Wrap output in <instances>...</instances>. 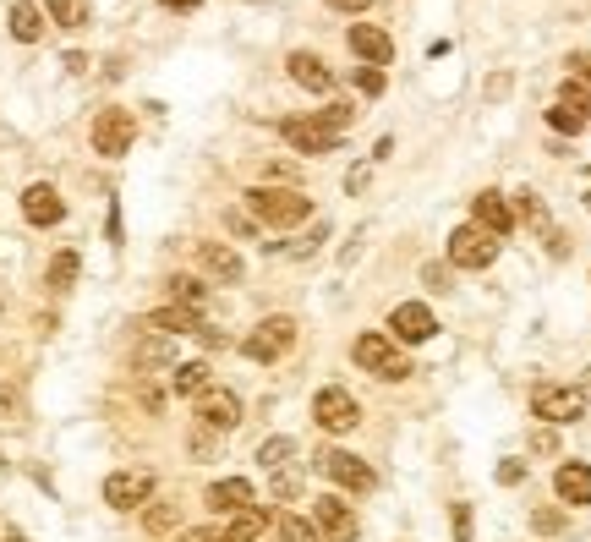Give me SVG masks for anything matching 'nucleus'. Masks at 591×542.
Masks as SVG:
<instances>
[{
    "label": "nucleus",
    "mask_w": 591,
    "mask_h": 542,
    "mask_svg": "<svg viewBox=\"0 0 591 542\" xmlns=\"http://www.w3.org/2000/svg\"><path fill=\"white\" fill-rule=\"evenodd\" d=\"M318 532L334 537V542H356V515L345 510L334 493H329V499H318Z\"/></svg>",
    "instance_id": "f3484780"
},
{
    "label": "nucleus",
    "mask_w": 591,
    "mask_h": 542,
    "mask_svg": "<svg viewBox=\"0 0 591 542\" xmlns=\"http://www.w3.org/2000/svg\"><path fill=\"white\" fill-rule=\"evenodd\" d=\"M197 258H203V269L214 274V280H225V285L241 280V258L230 247H219V241H203V247H197Z\"/></svg>",
    "instance_id": "6ab92c4d"
},
{
    "label": "nucleus",
    "mask_w": 591,
    "mask_h": 542,
    "mask_svg": "<svg viewBox=\"0 0 591 542\" xmlns=\"http://www.w3.org/2000/svg\"><path fill=\"white\" fill-rule=\"evenodd\" d=\"M318 471L334 482V488H345V493H373V466H367L362 455H351V449H323L318 455Z\"/></svg>",
    "instance_id": "7ed1b4c3"
},
{
    "label": "nucleus",
    "mask_w": 591,
    "mask_h": 542,
    "mask_svg": "<svg viewBox=\"0 0 591 542\" xmlns=\"http://www.w3.org/2000/svg\"><path fill=\"white\" fill-rule=\"evenodd\" d=\"M455 542H471V510L455 504Z\"/></svg>",
    "instance_id": "e433bc0d"
},
{
    "label": "nucleus",
    "mask_w": 591,
    "mask_h": 542,
    "mask_svg": "<svg viewBox=\"0 0 591 542\" xmlns=\"http://www.w3.org/2000/svg\"><path fill=\"white\" fill-rule=\"evenodd\" d=\"M291 340H296V324H291V318H263V324L247 334V345H241V351H247L252 362H274V356L291 351Z\"/></svg>",
    "instance_id": "1a4fd4ad"
},
{
    "label": "nucleus",
    "mask_w": 591,
    "mask_h": 542,
    "mask_svg": "<svg viewBox=\"0 0 591 542\" xmlns=\"http://www.w3.org/2000/svg\"><path fill=\"white\" fill-rule=\"evenodd\" d=\"M22 214H28V225H61L66 203H61V192H55L50 181H33V187L22 192Z\"/></svg>",
    "instance_id": "f8f14e48"
},
{
    "label": "nucleus",
    "mask_w": 591,
    "mask_h": 542,
    "mask_svg": "<svg viewBox=\"0 0 591 542\" xmlns=\"http://www.w3.org/2000/svg\"><path fill=\"white\" fill-rule=\"evenodd\" d=\"M181 542H225V532H181Z\"/></svg>",
    "instance_id": "58836bf2"
},
{
    "label": "nucleus",
    "mask_w": 591,
    "mask_h": 542,
    "mask_svg": "<svg viewBox=\"0 0 591 542\" xmlns=\"http://www.w3.org/2000/svg\"><path fill=\"white\" fill-rule=\"evenodd\" d=\"M159 6H170V11H192L197 0H159Z\"/></svg>",
    "instance_id": "a19ab883"
},
{
    "label": "nucleus",
    "mask_w": 591,
    "mask_h": 542,
    "mask_svg": "<svg viewBox=\"0 0 591 542\" xmlns=\"http://www.w3.org/2000/svg\"><path fill=\"white\" fill-rule=\"evenodd\" d=\"M531 526H537V532H564V515L559 510H537V515H531Z\"/></svg>",
    "instance_id": "c9c22d12"
},
{
    "label": "nucleus",
    "mask_w": 591,
    "mask_h": 542,
    "mask_svg": "<svg viewBox=\"0 0 591 542\" xmlns=\"http://www.w3.org/2000/svg\"><path fill=\"white\" fill-rule=\"evenodd\" d=\"M148 329H165V334H197V329H203V318H197L192 307H165V313L148 318Z\"/></svg>",
    "instance_id": "5701e85b"
},
{
    "label": "nucleus",
    "mask_w": 591,
    "mask_h": 542,
    "mask_svg": "<svg viewBox=\"0 0 591 542\" xmlns=\"http://www.w3.org/2000/svg\"><path fill=\"white\" fill-rule=\"evenodd\" d=\"M148 493H154V471H115V477H104V504L110 510H137V504H148Z\"/></svg>",
    "instance_id": "9d476101"
},
{
    "label": "nucleus",
    "mask_w": 591,
    "mask_h": 542,
    "mask_svg": "<svg viewBox=\"0 0 591 542\" xmlns=\"http://www.w3.org/2000/svg\"><path fill=\"white\" fill-rule=\"evenodd\" d=\"M351 50L362 55L367 66H389L394 61V39L384 28H367V22H356V28H351Z\"/></svg>",
    "instance_id": "2eb2a0df"
},
{
    "label": "nucleus",
    "mask_w": 591,
    "mask_h": 542,
    "mask_svg": "<svg viewBox=\"0 0 591 542\" xmlns=\"http://www.w3.org/2000/svg\"><path fill=\"white\" fill-rule=\"evenodd\" d=\"M77 269H83V258H77V252H55V263H50V285H55V291H72Z\"/></svg>",
    "instance_id": "393cba45"
},
{
    "label": "nucleus",
    "mask_w": 591,
    "mask_h": 542,
    "mask_svg": "<svg viewBox=\"0 0 591 542\" xmlns=\"http://www.w3.org/2000/svg\"><path fill=\"white\" fill-rule=\"evenodd\" d=\"M296 455V444H291V438H263V449H258V460H263V466H269V471H285V460H291Z\"/></svg>",
    "instance_id": "bb28decb"
},
{
    "label": "nucleus",
    "mask_w": 591,
    "mask_h": 542,
    "mask_svg": "<svg viewBox=\"0 0 591 542\" xmlns=\"http://www.w3.org/2000/svg\"><path fill=\"white\" fill-rule=\"evenodd\" d=\"M176 389L181 395H203L208 389V362H181L176 367Z\"/></svg>",
    "instance_id": "a878e982"
},
{
    "label": "nucleus",
    "mask_w": 591,
    "mask_h": 542,
    "mask_svg": "<svg viewBox=\"0 0 591 542\" xmlns=\"http://www.w3.org/2000/svg\"><path fill=\"white\" fill-rule=\"evenodd\" d=\"M291 77L307 88V94H329V88H334V72H329V66H323L312 50H296V55H291Z\"/></svg>",
    "instance_id": "a211bd4d"
},
{
    "label": "nucleus",
    "mask_w": 591,
    "mask_h": 542,
    "mask_svg": "<svg viewBox=\"0 0 591 542\" xmlns=\"http://www.w3.org/2000/svg\"><path fill=\"white\" fill-rule=\"evenodd\" d=\"M50 17H55V28H88V0H50Z\"/></svg>",
    "instance_id": "b1692460"
},
{
    "label": "nucleus",
    "mask_w": 591,
    "mask_h": 542,
    "mask_svg": "<svg viewBox=\"0 0 591 542\" xmlns=\"http://www.w3.org/2000/svg\"><path fill=\"white\" fill-rule=\"evenodd\" d=\"M263 526H269V515H263L258 504H247V510H236V521H230L225 542H258V537H263Z\"/></svg>",
    "instance_id": "4be33fe9"
},
{
    "label": "nucleus",
    "mask_w": 591,
    "mask_h": 542,
    "mask_svg": "<svg viewBox=\"0 0 591 542\" xmlns=\"http://www.w3.org/2000/svg\"><path fill=\"white\" fill-rule=\"evenodd\" d=\"M170 296H176V307H203V285L192 280V274H176V280H170Z\"/></svg>",
    "instance_id": "cd10ccee"
},
{
    "label": "nucleus",
    "mask_w": 591,
    "mask_h": 542,
    "mask_svg": "<svg viewBox=\"0 0 591 542\" xmlns=\"http://www.w3.org/2000/svg\"><path fill=\"white\" fill-rule=\"evenodd\" d=\"M548 126H553V132H570V137H575V132L586 126V115L570 110V105H553V110H548Z\"/></svg>",
    "instance_id": "c756f323"
},
{
    "label": "nucleus",
    "mask_w": 591,
    "mask_h": 542,
    "mask_svg": "<svg viewBox=\"0 0 591 542\" xmlns=\"http://www.w3.org/2000/svg\"><path fill=\"white\" fill-rule=\"evenodd\" d=\"M197 417H203L208 428L225 433V428H236V422H241V400L230 395V389H214V384H208L203 395H197Z\"/></svg>",
    "instance_id": "ddd939ff"
},
{
    "label": "nucleus",
    "mask_w": 591,
    "mask_h": 542,
    "mask_svg": "<svg viewBox=\"0 0 591 542\" xmlns=\"http://www.w3.org/2000/svg\"><path fill=\"white\" fill-rule=\"evenodd\" d=\"M356 88H362V94H384V88H389L384 66H362V72H356Z\"/></svg>",
    "instance_id": "7c9ffc66"
},
{
    "label": "nucleus",
    "mask_w": 591,
    "mask_h": 542,
    "mask_svg": "<svg viewBox=\"0 0 591 542\" xmlns=\"http://www.w3.org/2000/svg\"><path fill=\"white\" fill-rule=\"evenodd\" d=\"M132 137H137L132 110H99V121H94V154L121 159L126 148H132Z\"/></svg>",
    "instance_id": "6e6552de"
},
{
    "label": "nucleus",
    "mask_w": 591,
    "mask_h": 542,
    "mask_svg": "<svg viewBox=\"0 0 591 542\" xmlns=\"http://www.w3.org/2000/svg\"><path fill=\"white\" fill-rule=\"evenodd\" d=\"M471 214H477V225L488 230V236H509V230H515V209L504 203V192H477Z\"/></svg>",
    "instance_id": "4468645a"
},
{
    "label": "nucleus",
    "mask_w": 591,
    "mask_h": 542,
    "mask_svg": "<svg viewBox=\"0 0 591 542\" xmlns=\"http://www.w3.org/2000/svg\"><path fill=\"white\" fill-rule=\"evenodd\" d=\"M11 39L39 44V39H44V11L28 6V0H17V6H11Z\"/></svg>",
    "instance_id": "412c9836"
},
{
    "label": "nucleus",
    "mask_w": 591,
    "mask_h": 542,
    "mask_svg": "<svg viewBox=\"0 0 591 542\" xmlns=\"http://www.w3.org/2000/svg\"><path fill=\"white\" fill-rule=\"evenodd\" d=\"M280 542H318V526L301 515H280Z\"/></svg>",
    "instance_id": "c85d7f7f"
},
{
    "label": "nucleus",
    "mask_w": 591,
    "mask_h": 542,
    "mask_svg": "<svg viewBox=\"0 0 591 542\" xmlns=\"http://www.w3.org/2000/svg\"><path fill=\"white\" fill-rule=\"evenodd\" d=\"M553 488H559L564 504H591V466H581V460H564V466L553 471Z\"/></svg>",
    "instance_id": "dca6fc26"
},
{
    "label": "nucleus",
    "mask_w": 591,
    "mask_h": 542,
    "mask_svg": "<svg viewBox=\"0 0 591 542\" xmlns=\"http://www.w3.org/2000/svg\"><path fill=\"white\" fill-rule=\"evenodd\" d=\"M137 362H143V367H154V362H170V345H165V340L143 345V351H137Z\"/></svg>",
    "instance_id": "f704fd0d"
},
{
    "label": "nucleus",
    "mask_w": 591,
    "mask_h": 542,
    "mask_svg": "<svg viewBox=\"0 0 591 542\" xmlns=\"http://www.w3.org/2000/svg\"><path fill=\"white\" fill-rule=\"evenodd\" d=\"M17 411V389H0V417H11Z\"/></svg>",
    "instance_id": "4c0bfd02"
},
{
    "label": "nucleus",
    "mask_w": 591,
    "mask_h": 542,
    "mask_svg": "<svg viewBox=\"0 0 591 542\" xmlns=\"http://www.w3.org/2000/svg\"><path fill=\"white\" fill-rule=\"evenodd\" d=\"M323 241H329V225H312V230H307V236H301V241H296V247H291V252H296V258H307V252H318V247H323Z\"/></svg>",
    "instance_id": "473e14b6"
},
{
    "label": "nucleus",
    "mask_w": 591,
    "mask_h": 542,
    "mask_svg": "<svg viewBox=\"0 0 591 542\" xmlns=\"http://www.w3.org/2000/svg\"><path fill=\"white\" fill-rule=\"evenodd\" d=\"M329 6H340V11H367L373 0H329Z\"/></svg>",
    "instance_id": "ea45409f"
},
{
    "label": "nucleus",
    "mask_w": 591,
    "mask_h": 542,
    "mask_svg": "<svg viewBox=\"0 0 591 542\" xmlns=\"http://www.w3.org/2000/svg\"><path fill=\"white\" fill-rule=\"evenodd\" d=\"M285 143L301 148V154H329V148H340L345 132H334L329 121H318V115H291V121H280Z\"/></svg>",
    "instance_id": "0eeeda50"
},
{
    "label": "nucleus",
    "mask_w": 591,
    "mask_h": 542,
    "mask_svg": "<svg viewBox=\"0 0 591 542\" xmlns=\"http://www.w3.org/2000/svg\"><path fill=\"white\" fill-rule=\"evenodd\" d=\"M351 356L367 367L373 378H384V384H400V378H411V362H405V351H394L389 334H362V340L351 345Z\"/></svg>",
    "instance_id": "f257e3e1"
},
{
    "label": "nucleus",
    "mask_w": 591,
    "mask_h": 542,
    "mask_svg": "<svg viewBox=\"0 0 591 542\" xmlns=\"http://www.w3.org/2000/svg\"><path fill=\"white\" fill-rule=\"evenodd\" d=\"M559 105H570V110H581L586 121H591V94L586 88H575V83H564V94H559Z\"/></svg>",
    "instance_id": "2f4dec72"
},
{
    "label": "nucleus",
    "mask_w": 591,
    "mask_h": 542,
    "mask_svg": "<svg viewBox=\"0 0 591 542\" xmlns=\"http://www.w3.org/2000/svg\"><path fill=\"white\" fill-rule=\"evenodd\" d=\"M531 411L542 422H581L586 417V389H570V384H542L531 395Z\"/></svg>",
    "instance_id": "39448f33"
},
{
    "label": "nucleus",
    "mask_w": 591,
    "mask_h": 542,
    "mask_svg": "<svg viewBox=\"0 0 591 542\" xmlns=\"http://www.w3.org/2000/svg\"><path fill=\"white\" fill-rule=\"evenodd\" d=\"M389 334H394V340H405V345H422V340H433V334H438V318L427 313L422 302H400L389 313Z\"/></svg>",
    "instance_id": "9b49d317"
},
{
    "label": "nucleus",
    "mask_w": 591,
    "mask_h": 542,
    "mask_svg": "<svg viewBox=\"0 0 591 542\" xmlns=\"http://www.w3.org/2000/svg\"><path fill=\"white\" fill-rule=\"evenodd\" d=\"M312 422L329 433H351L356 422H362V406H356V395H345V389H318V400H312Z\"/></svg>",
    "instance_id": "423d86ee"
},
{
    "label": "nucleus",
    "mask_w": 591,
    "mask_h": 542,
    "mask_svg": "<svg viewBox=\"0 0 591 542\" xmlns=\"http://www.w3.org/2000/svg\"><path fill=\"white\" fill-rule=\"evenodd\" d=\"M247 209L258 219H269V225H301L312 214V198H301L291 187H258V192H247Z\"/></svg>",
    "instance_id": "f03ea898"
},
{
    "label": "nucleus",
    "mask_w": 591,
    "mask_h": 542,
    "mask_svg": "<svg viewBox=\"0 0 591 542\" xmlns=\"http://www.w3.org/2000/svg\"><path fill=\"white\" fill-rule=\"evenodd\" d=\"M208 504H214V510H247V504H252V482L247 477L214 482V488H208Z\"/></svg>",
    "instance_id": "aec40b11"
},
{
    "label": "nucleus",
    "mask_w": 591,
    "mask_h": 542,
    "mask_svg": "<svg viewBox=\"0 0 591 542\" xmlns=\"http://www.w3.org/2000/svg\"><path fill=\"white\" fill-rule=\"evenodd\" d=\"M493 258H498V236H488L482 225H460L449 236V263L455 269H493Z\"/></svg>",
    "instance_id": "20e7f679"
},
{
    "label": "nucleus",
    "mask_w": 591,
    "mask_h": 542,
    "mask_svg": "<svg viewBox=\"0 0 591 542\" xmlns=\"http://www.w3.org/2000/svg\"><path fill=\"white\" fill-rule=\"evenodd\" d=\"M493 477L504 482V488H515V482H526V466H520V460H504V466H498Z\"/></svg>",
    "instance_id": "72a5a7b5"
}]
</instances>
